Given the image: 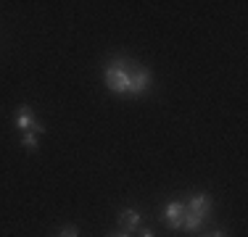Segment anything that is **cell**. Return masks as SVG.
<instances>
[{
  "label": "cell",
  "mask_w": 248,
  "mask_h": 237,
  "mask_svg": "<svg viewBox=\"0 0 248 237\" xmlns=\"http://www.w3.org/2000/svg\"><path fill=\"white\" fill-rule=\"evenodd\" d=\"M132 63H135V61H129V58L116 56L114 61H111L108 66H106L103 79H106V85H108V90L114 92V95H127V90H129V71H132Z\"/></svg>",
  "instance_id": "obj_1"
},
{
  "label": "cell",
  "mask_w": 248,
  "mask_h": 237,
  "mask_svg": "<svg viewBox=\"0 0 248 237\" xmlns=\"http://www.w3.org/2000/svg\"><path fill=\"white\" fill-rule=\"evenodd\" d=\"M148 90H151V71L145 69V66H140V63H132L127 95H132V98H140V95H145Z\"/></svg>",
  "instance_id": "obj_2"
},
{
  "label": "cell",
  "mask_w": 248,
  "mask_h": 237,
  "mask_svg": "<svg viewBox=\"0 0 248 237\" xmlns=\"http://www.w3.org/2000/svg\"><path fill=\"white\" fill-rule=\"evenodd\" d=\"M14 124H16V129H21V132H34V134H43L45 132V127L34 118V114H32L29 105H19V108H16Z\"/></svg>",
  "instance_id": "obj_3"
},
{
  "label": "cell",
  "mask_w": 248,
  "mask_h": 237,
  "mask_svg": "<svg viewBox=\"0 0 248 237\" xmlns=\"http://www.w3.org/2000/svg\"><path fill=\"white\" fill-rule=\"evenodd\" d=\"M185 211H187V206L180 203V200H172V203L164 206V222H167V227L182 229V224H185Z\"/></svg>",
  "instance_id": "obj_4"
},
{
  "label": "cell",
  "mask_w": 248,
  "mask_h": 237,
  "mask_svg": "<svg viewBox=\"0 0 248 237\" xmlns=\"http://www.w3.org/2000/svg\"><path fill=\"white\" fill-rule=\"evenodd\" d=\"M140 222H143V216H140L138 208H124V211H119V219H116L119 229L122 232H129V235H135L140 229Z\"/></svg>",
  "instance_id": "obj_5"
},
{
  "label": "cell",
  "mask_w": 248,
  "mask_h": 237,
  "mask_svg": "<svg viewBox=\"0 0 248 237\" xmlns=\"http://www.w3.org/2000/svg\"><path fill=\"white\" fill-rule=\"evenodd\" d=\"M187 211L196 213V216H201V219H206L211 213V198L206 193H196L190 198V203H187Z\"/></svg>",
  "instance_id": "obj_6"
},
{
  "label": "cell",
  "mask_w": 248,
  "mask_h": 237,
  "mask_svg": "<svg viewBox=\"0 0 248 237\" xmlns=\"http://www.w3.org/2000/svg\"><path fill=\"white\" fill-rule=\"evenodd\" d=\"M21 142H24L27 150H37V134L34 132H24L21 134Z\"/></svg>",
  "instance_id": "obj_7"
},
{
  "label": "cell",
  "mask_w": 248,
  "mask_h": 237,
  "mask_svg": "<svg viewBox=\"0 0 248 237\" xmlns=\"http://www.w3.org/2000/svg\"><path fill=\"white\" fill-rule=\"evenodd\" d=\"M61 237H79V232H77V227H63Z\"/></svg>",
  "instance_id": "obj_8"
},
{
  "label": "cell",
  "mask_w": 248,
  "mask_h": 237,
  "mask_svg": "<svg viewBox=\"0 0 248 237\" xmlns=\"http://www.w3.org/2000/svg\"><path fill=\"white\" fill-rule=\"evenodd\" d=\"M138 237H156L151 229H138Z\"/></svg>",
  "instance_id": "obj_9"
},
{
  "label": "cell",
  "mask_w": 248,
  "mask_h": 237,
  "mask_svg": "<svg viewBox=\"0 0 248 237\" xmlns=\"http://www.w3.org/2000/svg\"><path fill=\"white\" fill-rule=\"evenodd\" d=\"M209 237H227V235H224V232H222V229H217V232H211Z\"/></svg>",
  "instance_id": "obj_10"
},
{
  "label": "cell",
  "mask_w": 248,
  "mask_h": 237,
  "mask_svg": "<svg viewBox=\"0 0 248 237\" xmlns=\"http://www.w3.org/2000/svg\"><path fill=\"white\" fill-rule=\"evenodd\" d=\"M108 237H132L129 232H116V235H108Z\"/></svg>",
  "instance_id": "obj_11"
}]
</instances>
